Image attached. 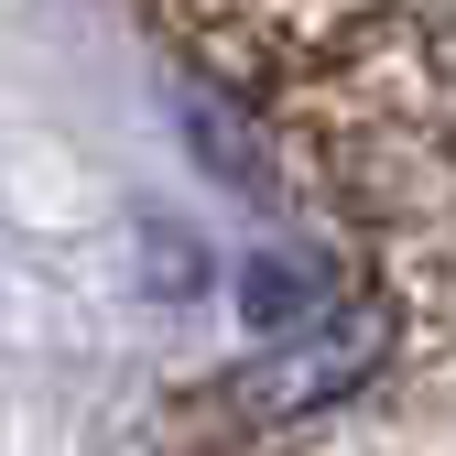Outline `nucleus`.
I'll return each instance as SVG.
<instances>
[{
	"label": "nucleus",
	"instance_id": "f257e3e1",
	"mask_svg": "<svg viewBox=\"0 0 456 456\" xmlns=\"http://www.w3.org/2000/svg\"><path fill=\"white\" fill-rule=\"evenodd\" d=\"M391 359V305H348L337 294L315 326L272 337L261 359H240L217 380V413L240 435H272V424H315V413H348V391H370Z\"/></svg>",
	"mask_w": 456,
	"mask_h": 456
}]
</instances>
